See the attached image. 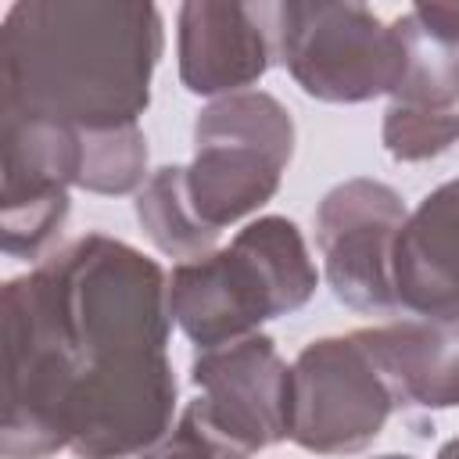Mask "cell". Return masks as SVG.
<instances>
[{
	"instance_id": "cell-16",
	"label": "cell",
	"mask_w": 459,
	"mask_h": 459,
	"mask_svg": "<svg viewBox=\"0 0 459 459\" xmlns=\"http://www.w3.org/2000/svg\"><path fill=\"white\" fill-rule=\"evenodd\" d=\"M391 459H409V455H391Z\"/></svg>"
},
{
	"instance_id": "cell-13",
	"label": "cell",
	"mask_w": 459,
	"mask_h": 459,
	"mask_svg": "<svg viewBox=\"0 0 459 459\" xmlns=\"http://www.w3.org/2000/svg\"><path fill=\"white\" fill-rule=\"evenodd\" d=\"M459 133V115L437 111V108H409L398 104L387 115V147L398 158H423L434 151H445L448 140Z\"/></svg>"
},
{
	"instance_id": "cell-4",
	"label": "cell",
	"mask_w": 459,
	"mask_h": 459,
	"mask_svg": "<svg viewBox=\"0 0 459 459\" xmlns=\"http://www.w3.org/2000/svg\"><path fill=\"white\" fill-rule=\"evenodd\" d=\"M273 50L312 97L366 100L394 90L402 43L394 25L359 4H262Z\"/></svg>"
},
{
	"instance_id": "cell-1",
	"label": "cell",
	"mask_w": 459,
	"mask_h": 459,
	"mask_svg": "<svg viewBox=\"0 0 459 459\" xmlns=\"http://www.w3.org/2000/svg\"><path fill=\"white\" fill-rule=\"evenodd\" d=\"M161 273L90 237L7 287V455L72 445L118 459L169 423L176 384L161 359Z\"/></svg>"
},
{
	"instance_id": "cell-15",
	"label": "cell",
	"mask_w": 459,
	"mask_h": 459,
	"mask_svg": "<svg viewBox=\"0 0 459 459\" xmlns=\"http://www.w3.org/2000/svg\"><path fill=\"white\" fill-rule=\"evenodd\" d=\"M151 459H215V452L190 430V427H183L179 434H176V441L172 445H165L158 455H151Z\"/></svg>"
},
{
	"instance_id": "cell-8",
	"label": "cell",
	"mask_w": 459,
	"mask_h": 459,
	"mask_svg": "<svg viewBox=\"0 0 459 459\" xmlns=\"http://www.w3.org/2000/svg\"><path fill=\"white\" fill-rule=\"evenodd\" d=\"M398 215V197L377 183H348L326 197L319 212V240L344 301L359 308L391 305L394 283L387 280V233Z\"/></svg>"
},
{
	"instance_id": "cell-10",
	"label": "cell",
	"mask_w": 459,
	"mask_h": 459,
	"mask_svg": "<svg viewBox=\"0 0 459 459\" xmlns=\"http://www.w3.org/2000/svg\"><path fill=\"white\" fill-rule=\"evenodd\" d=\"M394 294L441 319L459 312V183L427 197L398 237Z\"/></svg>"
},
{
	"instance_id": "cell-9",
	"label": "cell",
	"mask_w": 459,
	"mask_h": 459,
	"mask_svg": "<svg viewBox=\"0 0 459 459\" xmlns=\"http://www.w3.org/2000/svg\"><path fill=\"white\" fill-rule=\"evenodd\" d=\"M273 39L262 4H183L179 7V72L186 90L219 93L258 79Z\"/></svg>"
},
{
	"instance_id": "cell-12",
	"label": "cell",
	"mask_w": 459,
	"mask_h": 459,
	"mask_svg": "<svg viewBox=\"0 0 459 459\" xmlns=\"http://www.w3.org/2000/svg\"><path fill=\"white\" fill-rule=\"evenodd\" d=\"M402 43V75L394 93L409 108H441L459 97V43L430 32L412 11L394 22Z\"/></svg>"
},
{
	"instance_id": "cell-6",
	"label": "cell",
	"mask_w": 459,
	"mask_h": 459,
	"mask_svg": "<svg viewBox=\"0 0 459 459\" xmlns=\"http://www.w3.org/2000/svg\"><path fill=\"white\" fill-rule=\"evenodd\" d=\"M194 380L204 387V398L190 409L186 427L215 455L244 459L290 434V377L265 337L197 359Z\"/></svg>"
},
{
	"instance_id": "cell-2",
	"label": "cell",
	"mask_w": 459,
	"mask_h": 459,
	"mask_svg": "<svg viewBox=\"0 0 459 459\" xmlns=\"http://www.w3.org/2000/svg\"><path fill=\"white\" fill-rule=\"evenodd\" d=\"M158 50L154 4H14L4 18V115L90 133L133 126Z\"/></svg>"
},
{
	"instance_id": "cell-11",
	"label": "cell",
	"mask_w": 459,
	"mask_h": 459,
	"mask_svg": "<svg viewBox=\"0 0 459 459\" xmlns=\"http://www.w3.org/2000/svg\"><path fill=\"white\" fill-rule=\"evenodd\" d=\"M380 369V377L416 405L459 402V326H398L359 333Z\"/></svg>"
},
{
	"instance_id": "cell-14",
	"label": "cell",
	"mask_w": 459,
	"mask_h": 459,
	"mask_svg": "<svg viewBox=\"0 0 459 459\" xmlns=\"http://www.w3.org/2000/svg\"><path fill=\"white\" fill-rule=\"evenodd\" d=\"M412 14L441 39L459 43V4H416Z\"/></svg>"
},
{
	"instance_id": "cell-7",
	"label": "cell",
	"mask_w": 459,
	"mask_h": 459,
	"mask_svg": "<svg viewBox=\"0 0 459 459\" xmlns=\"http://www.w3.org/2000/svg\"><path fill=\"white\" fill-rule=\"evenodd\" d=\"M387 387L362 337L312 344L290 377V434L305 448L351 452L387 416Z\"/></svg>"
},
{
	"instance_id": "cell-5",
	"label": "cell",
	"mask_w": 459,
	"mask_h": 459,
	"mask_svg": "<svg viewBox=\"0 0 459 459\" xmlns=\"http://www.w3.org/2000/svg\"><path fill=\"white\" fill-rule=\"evenodd\" d=\"M290 154V122L265 93L208 108L197 122V165L183 183L194 222L212 237L222 222L262 204Z\"/></svg>"
},
{
	"instance_id": "cell-3",
	"label": "cell",
	"mask_w": 459,
	"mask_h": 459,
	"mask_svg": "<svg viewBox=\"0 0 459 459\" xmlns=\"http://www.w3.org/2000/svg\"><path fill=\"white\" fill-rule=\"evenodd\" d=\"M316 273L301 237L283 219L247 226L237 244L208 262L183 265L172 280V312L201 344H219L273 312L298 308Z\"/></svg>"
}]
</instances>
